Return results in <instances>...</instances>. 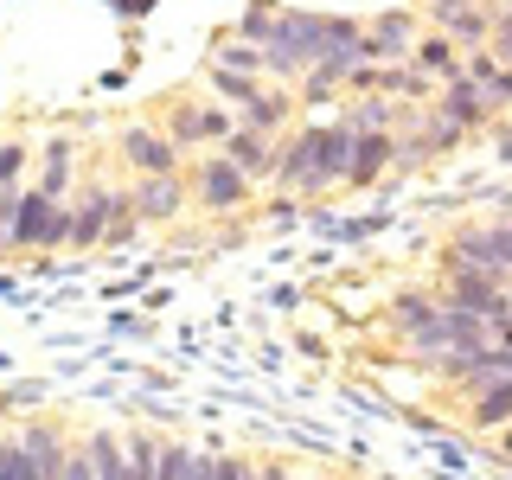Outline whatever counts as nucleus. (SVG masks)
Wrapping results in <instances>:
<instances>
[{"mask_svg": "<svg viewBox=\"0 0 512 480\" xmlns=\"http://www.w3.org/2000/svg\"><path fill=\"white\" fill-rule=\"evenodd\" d=\"M352 128L346 122H314V128H301L295 141L282 148V160H276V180L288 186V192H327V186H340L346 173H352Z\"/></svg>", "mask_w": 512, "mask_h": 480, "instance_id": "f257e3e1", "label": "nucleus"}, {"mask_svg": "<svg viewBox=\"0 0 512 480\" xmlns=\"http://www.w3.org/2000/svg\"><path fill=\"white\" fill-rule=\"evenodd\" d=\"M269 77H308L320 58L333 52V39H327V13H295V7H282L276 13V32H269Z\"/></svg>", "mask_w": 512, "mask_h": 480, "instance_id": "f03ea898", "label": "nucleus"}, {"mask_svg": "<svg viewBox=\"0 0 512 480\" xmlns=\"http://www.w3.org/2000/svg\"><path fill=\"white\" fill-rule=\"evenodd\" d=\"M71 244V205L52 192H20V212H13V250H52Z\"/></svg>", "mask_w": 512, "mask_h": 480, "instance_id": "7ed1b4c3", "label": "nucleus"}, {"mask_svg": "<svg viewBox=\"0 0 512 480\" xmlns=\"http://www.w3.org/2000/svg\"><path fill=\"white\" fill-rule=\"evenodd\" d=\"M448 263H468V269H487V276L512 282V218H493V224H468V231H455Z\"/></svg>", "mask_w": 512, "mask_h": 480, "instance_id": "20e7f679", "label": "nucleus"}, {"mask_svg": "<svg viewBox=\"0 0 512 480\" xmlns=\"http://www.w3.org/2000/svg\"><path fill=\"white\" fill-rule=\"evenodd\" d=\"M192 192H199L205 212H237V205L250 199V173L237 167L231 154H205L199 173H192Z\"/></svg>", "mask_w": 512, "mask_h": 480, "instance_id": "39448f33", "label": "nucleus"}, {"mask_svg": "<svg viewBox=\"0 0 512 480\" xmlns=\"http://www.w3.org/2000/svg\"><path fill=\"white\" fill-rule=\"evenodd\" d=\"M365 64H404L410 52H416V20L404 7H391V13H378L372 26H365Z\"/></svg>", "mask_w": 512, "mask_h": 480, "instance_id": "423d86ee", "label": "nucleus"}, {"mask_svg": "<svg viewBox=\"0 0 512 480\" xmlns=\"http://www.w3.org/2000/svg\"><path fill=\"white\" fill-rule=\"evenodd\" d=\"M122 160L148 180V173H173L180 167V154H173V135H154V128H122Z\"/></svg>", "mask_w": 512, "mask_h": 480, "instance_id": "0eeeda50", "label": "nucleus"}, {"mask_svg": "<svg viewBox=\"0 0 512 480\" xmlns=\"http://www.w3.org/2000/svg\"><path fill=\"white\" fill-rule=\"evenodd\" d=\"M135 212H141V224H167V218H180V205H186V186H180V173H148L135 192Z\"/></svg>", "mask_w": 512, "mask_h": 480, "instance_id": "6e6552de", "label": "nucleus"}, {"mask_svg": "<svg viewBox=\"0 0 512 480\" xmlns=\"http://www.w3.org/2000/svg\"><path fill=\"white\" fill-rule=\"evenodd\" d=\"M487 109H493L487 90H480L468 71H455V77H448V90H442V103H436V116L455 122V128H480V122H487Z\"/></svg>", "mask_w": 512, "mask_h": 480, "instance_id": "1a4fd4ad", "label": "nucleus"}, {"mask_svg": "<svg viewBox=\"0 0 512 480\" xmlns=\"http://www.w3.org/2000/svg\"><path fill=\"white\" fill-rule=\"evenodd\" d=\"M173 148H180V141H231L237 135V122L224 116V109H192V103H180L173 109Z\"/></svg>", "mask_w": 512, "mask_h": 480, "instance_id": "9d476101", "label": "nucleus"}, {"mask_svg": "<svg viewBox=\"0 0 512 480\" xmlns=\"http://www.w3.org/2000/svg\"><path fill=\"white\" fill-rule=\"evenodd\" d=\"M224 154H231L250 180H276V160H282V148H269V135H256V128H237V135L224 141Z\"/></svg>", "mask_w": 512, "mask_h": 480, "instance_id": "9b49d317", "label": "nucleus"}, {"mask_svg": "<svg viewBox=\"0 0 512 480\" xmlns=\"http://www.w3.org/2000/svg\"><path fill=\"white\" fill-rule=\"evenodd\" d=\"M109 205H116V192L96 186L84 205H71V244L90 250V244H109Z\"/></svg>", "mask_w": 512, "mask_h": 480, "instance_id": "f8f14e48", "label": "nucleus"}, {"mask_svg": "<svg viewBox=\"0 0 512 480\" xmlns=\"http://www.w3.org/2000/svg\"><path fill=\"white\" fill-rule=\"evenodd\" d=\"M20 448H26V461H32V480H64V436H52L45 423H32L26 436H20Z\"/></svg>", "mask_w": 512, "mask_h": 480, "instance_id": "ddd939ff", "label": "nucleus"}, {"mask_svg": "<svg viewBox=\"0 0 512 480\" xmlns=\"http://www.w3.org/2000/svg\"><path fill=\"white\" fill-rule=\"evenodd\" d=\"M391 135H359L352 141V173H346V186H372L384 167H391Z\"/></svg>", "mask_w": 512, "mask_h": 480, "instance_id": "4468645a", "label": "nucleus"}, {"mask_svg": "<svg viewBox=\"0 0 512 480\" xmlns=\"http://www.w3.org/2000/svg\"><path fill=\"white\" fill-rule=\"evenodd\" d=\"M436 26L448 32V39H468V45L493 39V13L487 7H436Z\"/></svg>", "mask_w": 512, "mask_h": 480, "instance_id": "2eb2a0df", "label": "nucleus"}, {"mask_svg": "<svg viewBox=\"0 0 512 480\" xmlns=\"http://www.w3.org/2000/svg\"><path fill=\"white\" fill-rule=\"evenodd\" d=\"M391 122H397V96H384V90H372L365 103H352V116H346L352 135H391Z\"/></svg>", "mask_w": 512, "mask_h": 480, "instance_id": "dca6fc26", "label": "nucleus"}, {"mask_svg": "<svg viewBox=\"0 0 512 480\" xmlns=\"http://www.w3.org/2000/svg\"><path fill=\"white\" fill-rule=\"evenodd\" d=\"M416 71H429V77H455L461 71V52H455V39L448 32H429V39H416Z\"/></svg>", "mask_w": 512, "mask_h": 480, "instance_id": "f3484780", "label": "nucleus"}, {"mask_svg": "<svg viewBox=\"0 0 512 480\" xmlns=\"http://www.w3.org/2000/svg\"><path fill=\"white\" fill-rule=\"evenodd\" d=\"M288 109H295L288 96H276V90H256L250 103L237 109V128H256V135H269V128H276V122L288 116Z\"/></svg>", "mask_w": 512, "mask_h": 480, "instance_id": "a211bd4d", "label": "nucleus"}, {"mask_svg": "<svg viewBox=\"0 0 512 480\" xmlns=\"http://www.w3.org/2000/svg\"><path fill=\"white\" fill-rule=\"evenodd\" d=\"M436 314H442V301H429V295H397L391 301V327L404 333V340H416V333H423Z\"/></svg>", "mask_w": 512, "mask_h": 480, "instance_id": "6ab92c4d", "label": "nucleus"}, {"mask_svg": "<svg viewBox=\"0 0 512 480\" xmlns=\"http://www.w3.org/2000/svg\"><path fill=\"white\" fill-rule=\"evenodd\" d=\"M218 64H224V71L256 77V71H269V52H263V45H250V39H224L218 45Z\"/></svg>", "mask_w": 512, "mask_h": 480, "instance_id": "aec40b11", "label": "nucleus"}, {"mask_svg": "<svg viewBox=\"0 0 512 480\" xmlns=\"http://www.w3.org/2000/svg\"><path fill=\"white\" fill-rule=\"evenodd\" d=\"M276 0H256V7H244V20H237L231 39H250V45H269V32H276Z\"/></svg>", "mask_w": 512, "mask_h": 480, "instance_id": "412c9836", "label": "nucleus"}, {"mask_svg": "<svg viewBox=\"0 0 512 480\" xmlns=\"http://www.w3.org/2000/svg\"><path fill=\"white\" fill-rule=\"evenodd\" d=\"M64 186H71V141H52V148H45L39 192H52V199H64Z\"/></svg>", "mask_w": 512, "mask_h": 480, "instance_id": "4be33fe9", "label": "nucleus"}, {"mask_svg": "<svg viewBox=\"0 0 512 480\" xmlns=\"http://www.w3.org/2000/svg\"><path fill=\"white\" fill-rule=\"evenodd\" d=\"M212 84L231 96V103H250L256 96V77H244V71H224V64H212Z\"/></svg>", "mask_w": 512, "mask_h": 480, "instance_id": "5701e85b", "label": "nucleus"}, {"mask_svg": "<svg viewBox=\"0 0 512 480\" xmlns=\"http://www.w3.org/2000/svg\"><path fill=\"white\" fill-rule=\"evenodd\" d=\"M0 480H32V461L20 442H0Z\"/></svg>", "mask_w": 512, "mask_h": 480, "instance_id": "b1692460", "label": "nucleus"}, {"mask_svg": "<svg viewBox=\"0 0 512 480\" xmlns=\"http://www.w3.org/2000/svg\"><path fill=\"white\" fill-rule=\"evenodd\" d=\"M154 480H192V455H186V448H160V474Z\"/></svg>", "mask_w": 512, "mask_h": 480, "instance_id": "393cba45", "label": "nucleus"}, {"mask_svg": "<svg viewBox=\"0 0 512 480\" xmlns=\"http://www.w3.org/2000/svg\"><path fill=\"white\" fill-rule=\"evenodd\" d=\"M64 480H96V455H90V448H71V455H64Z\"/></svg>", "mask_w": 512, "mask_h": 480, "instance_id": "a878e982", "label": "nucleus"}, {"mask_svg": "<svg viewBox=\"0 0 512 480\" xmlns=\"http://www.w3.org/2000/svg\"><path fill=\"white\" fill-rule=\"evenodd\" d=\"M20 167H26V148H20V141H0V186H13Z\"/></svg>", "mask_w": 512, "mask_h": 480, "instance_id": "bb28decb", "label": "nucleus"}, {"mask_svg": "<svg viewBox=\"0 0 512 480\" xmlns=\"http://www.w3.org/2000/svg\"><path fill=\"white\" fill-rule=\"evenodd\" d=\"M13 212H20V192L0 186V244H13Z\"/></svg>", "mask_w": 512, "mask_h": 480, "instance_id": "cd10ccee", "label": "nucleus"}, {"mask_svg": "<svg viewBox=\"0 0 512 480\" xmlns=\"http://www.w3.org/2000/svg\"><path fill=\"white\" fill-rule=\"evenodd\" d=\"M154 7V0H122V13H148Z\"/></svg>", "mask_w": 512, "mask_h": 480, "instance_id": "c85d7f7f", "label": "nucleus"}, {"mask_svg": "<svg viewBox=\"0 0 512 480\" xmlns=\"http://www.w3.org/2000/svg\"><path fill=\"white\" fill-rule=\"evenodd\" d=\"M500 448H506V455H512V423H506V429H500Z\"/></svg>", "mask_w": 512, "mask_h": 480, "instance_id": "c756f323", "label": "nucleus"}, {"mask_svg": "<svg viewBox=\"0 0 512 480\" xmlns=\"http://www.w3.org/2000/svg\"><path fill=\"white\" fill-rule=\"evenodd\" d=\"M493 20H500V26H512V7H500V13H493Z\"/></svg>", "mask_w": 512, "mask_h": 480, "instance_id": "7c9ffc66", "label": "nucleus"}, {"mask_svg": "<svg viewBox=\"0 0 512 480\" xmlns=\"http://www.w3.org/2000/svg\"><path fill=\"white\" fill-rule=\"evenodd\" d=\"M436 7H474V0H436Z\"/></svg>", "mask_w": 512, "mask_h": 480, "instance_id": "2f4dec72", "label": "nucleus"}]
</instances>
